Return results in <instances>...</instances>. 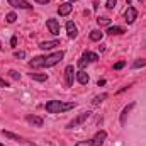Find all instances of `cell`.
Wrapping results in <instances>:
<instances>
[{
  "instance_id": "9c48e42d",
  "label": "cell",
  "mask_w": 146,
  "mask_h": 146,
  "mask_svg": "<svg viewBox=\"0 0 146 146\" xmlns=\"http://www.w3.org/2000/svg\"><path fill=\"white\" fill-rule=\"evenodd\" d=\"M106 138H107V133L106 131H99L90 141H92V146H102L104 145V141H106Z\"/></svg>"
},
{
  "instance_id": "4316f807",
  "label": "cell",
  "mask_w": 146,
  "mask_h": 146,
  "mask_svg": "<svg viewBox=\"0 0 146 146\" xmlns=\"http://www.w3.org/2000/svg\"><path fill=\"white\" fill-rule=\"evenodd\" d=\"M75 146H92V141H80V143H76Z\"/></svg>"
},
{
  "instance_id": "6da1fadb",
  "label": "cell",
  "mask_w": 146,
  "mask_h": 146,
  "mask_svg": "<svg viewBox=\"0 0 146 146\" xmlns=\"http://www.w3.org/2000/svg\"><path fill=\"white\" fill-rule=\"evenodd\" d=\"M63 58H65V53L63 51H56V53L48 54V56H36V58H33L29 61V66L31 68H49V66L58 65Z\"/></svg>"
},
{
  "instance_id": "e0dca14e",
  "label": "cell",
  "mask_w": 146,
  "mask_h": 146,
  "mask_svg": "<svg viewBox=\"0 0 146 146\" xmlns=\"http://www.w3.org/2000/svg\"><path fill=\"white\" fill-rule=\"evenodd\" d=\"M31 78L36 80V82H46L48 80V75L46 73H31Z\"/></svg>"
},
{
  "instance_id": "f1b7e54d",
  "label": "cell",
  "mask_w": 146,
  "mask_h": 146,
  "mask_svg": "<svg viewBox=\"0 0 146 146\" xmlns=\"http://www.w3.org/2000/svg\"><path fill=\"white\" fill-rule=\"evenodd\" d=\"M0 87H3V88H5V87H9V85H7V82H5L3 78H0Z\"/></svg>"
},
{
  "instance_id": "7c38bea8",
  "label": "cell",
  "mask_w": 146,
  "mask_h": 146,
  "mask_svg": "<svg viewBox=\"0 0 146 146\" xmlns=\"http://www.w3.org/2000/svg\"><path fill=\"white\" fill-rule=\"evenodd\" d=\"M72 9H73V5L70 3V2H66V3H61V5L58 7V14L65 17V15H68V14L72 12Z\"/></svg>"
},
{
  "instance_id": "ac0fdd59",
  "label": "cell",
  "mask_w": 146,
  "mask_h": 146,
  "mask_svg": "<svg viewBox=\"0 0 146 146\" xmlns=\"http://www.w3.org/2000/svg\"><path fill=\"white\" fill-rule=\"evenodd\" d=\"M133 107H134V104H129V106H127L126 109L122 110V114H121V124H124V122H126V117H127V114H129V110L133 109Z\"/></svg>"
},
{
  "instance_id": "4fadbf2b",
  "label": "cell",
  "mask_w": 146,
  "mask_h": 146,
  "mask_svg": "<svg viewBox=\"0 0 146 146\" xmlns=\"http://www.w3.org/2000/svg\"><path fill=\"white\" fill-rule=\"evenodd\" d=\"M66 33H68V37H70V39H75L76 34H78V29H76V26L73 24L72 21L66 22Z\"/></svg>"
},
{
  "instance_id": "d6986e66",
  "label": "cell",
  "mask_w": 146,
  "mask_h": 146,
  "mask_svg": "<svg viewBox=\"0 0 146 146\" xmlns=\"http://www.w3.org/2000/svg\"><path fill=\"white\" fill-rule=\"evenodd\" d=\"M102 37H104V33L102 31H92L90 33V39L92 41H100Z\"/></svg>"
},
{
  "instance_id": "f546056e",
  "label": "cell",
  "mask_w": 146,
  "mask_h": 146,
  "mask_svg": "<svg viewBox=\"0 0 146 146\" xmlns=\"http://www.w3.org/2000/svg\"><path fill=\"white\" fill-rule=\"evenodd\" d=\"M10 44H12V46L15 48V44H17V37H15V36H14L12 39H10Z\"/></svg>"
},
{
  "instance_id": "d4e9b609",
  "label": "cell",
  "mask_w": 146,
  "mask_h": 146,
  "mask_svg": "<svg viewBox=\"0 0 146 146\" xmlns=\"http://www.w3.org/2000/svg\"><path fill=\"white\" fill-rule=\"evenodd\" d=\"M106 7H107V9H114V7H115V0H107V2H106Z\"/></svg>"
},
{
  "instance_id": "9a60e30c",
  "label": "cell",
  "mask_w": 146,
  "mask_h": 146,
  "mask_svg": "<svg viewBox=\"0 0 146 146\" xmlns=\"http://www.w3.org/2000/svg\"><path fill=\"white\" fill-rule=\"evenodd\" d=\"M76 80H78V83H82V85H87L90 78H88V75H87L85 72H78V73H76Z\"/></svg>"
},
{
  "instance_id": "30bf717a",
  "label": "cell",
  "mask_w": 146,
  "mask_h": 146,
  "mask_svg": "<svg viewBox=\"0 0 146 146\" xmlns=\"http://www.w3.org/2000/svg\"><path fill=\"white\" fill-rule=\"evenodd\" d=\"M56 46H60V41L58 39H53V41H42V42H39V48L41 49H53V48H56Z\"/></svg>"
},
{
  "instance_id": "4dcf8cb0",
  "label": "cell",
  "mask_w": 146,
  "mask_h": 146,
  "mask_svg": "<svg viewBox=\"0 0 146 146\" xmlns=\"http://www.w3.org/2000/svg\"><path fill=\"white\" fill-rule=\"evenodd\" d=\"M34 2H36V3H49L51 0H34Z\"/></svg>"
},
{
  "instance_id": "8992f818",
  "label": "cell",
  "mask_w": 146,
  "mask_h": 146,
  "mask_svg": "<svg viewBox=\"0 0 146 146\" xmlns=\"http://www.w3.org/2000/svg\"><path fill=\"white\" fill-rule=\"evenodd\" d=\"M46 26H48V29H49V33L53 36H58L60 34V22L56 19H48L46 21Z\"/></svg>"
},
{
  "instance_id": "44dd1931",
  "label": "cell",
  "mask_w": 146,
  "mask_h": 146,
  "mask_svg": "<svg viewBox=\"0 0 146 146\" xmlns=\"http://www.w3.org/2000/svg\"><path fill=\"white\" fill-rule=\"evenodd\" d=\"M5 19H7V22H9V24H14V22H15V19H17V15H15L14 12H9V14L5 15Z\"/></svg>"
},
{
  "instance_id": "3957f363",
  "label": "cell",
  "mask_w": 146,
  "mask_h": 146,
  "mask_svg": "<svg viewBox=\"0 0 146 146\" xmlns=\"http://www.w3.org/2000/svg\"><path fill=\"white\" fill-rule=\"evenodd\" d=\"M90 114H92V112H88V110H87V112H82L80 115H76L73 121H70V122H68V126H66V127H68V129H75V127H78L80 124H83V122L90 117Z\"/></svg>"
},
{
  "instance_id": "83f0119b",
  "label": "cell",
  "mask_w": 146,
  "mask_h": 146,
  "mask_svg": "<svg viewBox=\"0 0 146 146\" xmlns=\"http://www.w3.org/2000/svg\"><path fill=\"white\" fill-rule=\"evenodd\" d=\"M14 54H15V58H26V53L24 51H15Z\"/></svg>"
},
{
  "instance_id": "484cf974",
  "label": "cell",
  "mask_w": 146,
  "mask_h": 146,
  "mask_svg": "<svg viewBox=\"0 0 146 146\" xmlns=\"http://www.w3.org/2000/svg\"><path fill=\"white\" fill-rule=\"evenodd\" d=\"M124 65H126L124 61H119V63H115V65H114V70H121V68H124Z\"/></svg>"
},
{
  "instance_id": "cb8c5ba5",
  "label": "cell",
  "mask_w": 146,
  "mask_h": 146,
  "mask_svg": "<svg viewBox=\"0 0 146 146\" xmlns=\"http://www.w3.org/2000/svg\"><path fill=\"white\" fill-rule=\"evenodd\" d=\"M9 75H10L14 80H21V73H17L15 70H10V72H9Z\"/></svg>"
},
{
  "instance_id": "836d02e7",
  "label": "cell",
  "mask_w": 146,
  "mask_h": 146,
  "mask_svg": "<svg viewBox=\"0 0 146 146\" xmlns=\"http://www.w3.org/2000/svg\"><path fill=\"white\" fill-rule=\"evenodd\" d=\"M0 146H3V145H2V143H0Z\"/></svg>"
},
{
  "instance_id": "d6a6232c",
  "label": "cell",
  "mask_w": 146,
  "mask_h": 146,
  "mask_svg": "<svg viewBox=\"0 0 146 146\" xmlns=\"http://www.w3.org/2000/svg\"><path fill=\"white\" fill-rule=\"evenodd\" d=\"M0 51H2V44H0Z\"/></svg>"
},
{
  "instance_id": "ffe728a7",
  "label": "cell",
  "mask_w": 146,
  "mask_h": 146,
  "mask_svg": "<svg viewBox=\"0 0 146 146\" xmlns=\"http://www.w3.org/2000/svg\"><path fill=\"white\" fill-rule=\"evenodd\" d=\"M107 97H109L107 94H102V95H97V97H95V99L92 100V104H94V106H99V104H100V102H104V100H106Z\"/></svg>"
},
{
  "instance_id": "8fae6325",
  "label": "cell",
  "mask_w": 146,
  "mask_h": 146,
  "mask_svg": "<svg viewBox=\"0 0 146 146\" xmlns=\"http://www.w3.org/2000/svg\"><path fill=\"white\" fill-rule=\"evenodd\" d=\"M26 121L31 126H36V127H42V124H44V121L41 117H37V115H26Z\"/></svg>"
},
{
  "instance_id": "7402d4cb",
  "label": "cell",
  "mask_w": 146,
  "mask_h": 146,
  "mask_svg": "<svg viewBox=\"0 0 146 146\" xmlns=\"http://www.w3.org/2000/svg\"><path fill=\"white\" fill-rule=\"evenodd\" d=\"M143 66H146V60H136L133 63V68H143Z\"/></svg>"
},
{
  "instance_id": "ba28073f",
  "label": "cell",
  "mask_w": 146,
  "mask_h": 146,
  "mask_svg": "<svg viewBox=\"0 0 146 146\" xmlns=\"http://www.w3.org/2000/svg\"><path fill=\"white\" fill-rule=\"evenodd\" d=\"M136 17H138V10H136L134 7H127V10L124 12V19H126V22H127V24H133V22L136 21Z\"/></svg>"
},
{
  "instance_id": "5b68a950",
  "label": "cell",
  "mask_w": 146,
  "mask_h": 146,
  "mask_svg": "<svg viewBox=\"0 0 146 146\" xmlns=\"http://www.w3.org/2000/svg\"><path fill=\"white\" fill-rule=\"evenodd\" d=\"M73 80H75V68L72 65H68L65 68V83H66V87H72Z\"/></svg>"
},
{
  "instance_id": "52a82bcc",
  "label": "cell",
  "mask_w": 146,
  "mask_h": 146,
  "mask_svg": "<svg viewBox=\"0 0 146 146\" xmlns=\"http://www.w3.org/2000/svg\"><path fill=\"white\" fill-rule=\"evenodd\" d=\"M7 2H9V5H12L14 9H26V10L33 9V5H31L27 0H7Z\"/></svg>"
},
{
  "instance_id": "603a6c76",
  "label": "cell",
  "mask_w": 146,
  "mask_h": 146,
  "mask_svg": "<svg viewBox=\"0 0 146 146\" xmlns=\"http://www.w3.org/2000/svg\"><path fill=\"white\" fill-rule=\"evenodd\" d=\"M97 22H99V26H109L110 19H107V17H99V19H97Z\"/></svg>"
},
{
  "instance_id": "1f68e13d",
  "label": "cell",
  "mask_w": 146,
  "mask_h": 146,
  "mask_svg": "<svg viewBox=\"0 0 146 146\" xmlns=\"http://www.w3.org/2000/svg\"><path fill=\"white\" fill-rule=\"evenodd\" d=\"M72 2H76V0H70V3H72Z\"/></svg>"
},
{
  "instance_id": "277c9868",
  "label": "cell",
  "mask_w": 146,
  "mask_h": 146,
  "mask_svg": "<svg viewBox=\"0 0 146 146\" xmlns=\"http://www.w3.org/2000/svg\"><path fill=\"white\" fill-rule=\"evenodd\" d=\"M97 60H99V56H97L95 53L87 51V53H83V54H82V58H80V61H78V66H80V68H85V65L94 63V61H97Z\"/></svg>"
},
{
  "instance_id": "5bb4252c",
  "label": "cell",
  "mask_w": 146,
  "mask_h": 146,
  "mask_svg": "<svg viewBox=\"0 0 146 146\" xmlns=\"http://www.w3.org/2000/svg\"><path fill=\"white\" fill-rule=\"evenodd\" d=\"M126 31H124V27H121V26H112L107 29V34L110 36H117V34H124Z\"/></svg>"
},
{
  "instance_id": "e575fe53",
  "label": "cell",
  "mask_w": 146,
  "mask_h": 146,
  "mask_svg": "<svg viewBox=\"0 0 146 146\" xmlns=\"http://www.w3.org/2000/svg\"><path fill=\"white\" fill-rule=\"evenodd\" d=\"M139 2H143V0H139Z\"/></svg>"
},
{
  "instance_id": "2e32d148",
  "label": "cell",
  "mask_w": 146,
  "mask_h": 146,
  "mask_svg": "<svg viewBox=\"0 0 146 146\" xmlns=\"http://www.w3.org/2000/svg\"><path fill=\"white\" fill-rule=\"evenodd\" d=\"M2 134H3L5 138H9V139H14V141H26L24 138H21V136L14 134V133H10V131H2Z\"/></svg>"
},
{
  "instance_id": "7a4b0ae2",
  "label": "cell",
  "mask_w": 146,
  "mask_h": 146,
  "mask_svg": "<svg viewBox=\"0 0 146 146\" xmlns=\"http://www.w3.org/2000/svg\"><path fill=\"white\" fill-rule=\"evenodd\" d=\"M76 104L75 102H63V100H49L46 102L44 109L49 114H61V112H66V110H72Z\"/></svg>"
}]
</instances>
